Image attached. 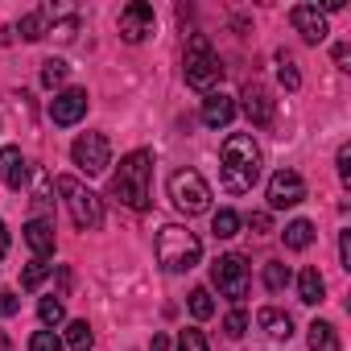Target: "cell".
I'll list each match as a JSON object with an SVG mask.
<instances>
[{
  "instance_id": "6da1fadb",
  "label": "cell",
  "mask_w": 351,
  "mask_h": 351,
  "mask_svg": "<svg viewBox=\"0 0 351 351\" xmlns=\"http://www.w3.org/2000/svg\"><path fill=\"white\" fill-rule=\"evenodd\" d=\"M112 195L132 211L153 207V153L149 149H132L120 157V169L112 173Z\"/></svg>"
},
{
  "instance_id": "7a4b0ae2",
  "label": "cell",
  "mask_w": 351,
  "mask_h": 351,
  "mask_svg": "<svg viewBox=\"0 0 351 351\" xmlns=\"http://www.w3.org/2000/svg\"><path fill=\"white\" fill-rule=\"evenodd\" d=\"M223 191L228 195H248L261 182V149L248 132H232L223 141Z\"/></svg>"
},
{
  "instance_id": "3957f363",
  "label": "cell",
  "mask_w": 351,
  "mask_h": 351,
  "mask_svg": "<svg viewBox=\"0 0 351 351\" xmlns=\"http://www.w3.org/2000/svg\"><path fill=\"white\" fill-rule=\"evenodd\" d=\"M203 261V244L191 228L182 223H165L157 232V265L165 273H191L195 265Z\"/></svg>"
},
{
  "instance_id": "277c9868",
  "label": "cell",
  "mask_w": 351,
  "mask_h": 351,
  "mask_svg": "<svg viewBox=\"0 0 351 351\" xmlns=\"http://www.w3.org/2000/svg\"><path fill=\"white\" fill-rule=\"evenodd\" d=\"M182 75H186V87L195 91H215V83L223 79V66H219V54L211 50V42L203 34H195L186 42V58H182Z\"/></svg>"
},
{
  "instance_id": "5b68a950",
  "label": "cell",
  "mask_w": 351,
  "mask_h": 351,
  "mask_svg": "<svg viewBox=\"0 0 351 351\" xmlns=\"http://www.w3.org/2000/svg\"><path fill=\"white\" fill-rule=\"evenodd\" d=\"M169 203L178 207L186 219L211 211V186H207V178H203L199 169H178V173H169Z\"/></svg>"
},
{
  "instance_id": "8992f818",
  "label": "cell",
  "mask_w": 351,
  "mask_h": 351,
  "mask_svg": "<svg viewBox=\"0 0 351 351\" xmlns=\"http://www.w3.org/2000/svg\"><path fill=\"white\" fill-rule=\"evenodd\" d=\"M58 191L66 195V211H71V219H75L79 232H95L104 223V203H99L95 191H87L75 178H58Z\"/></svg>"
},
{
  "instance_id": "52a82bcc",
  "label": "cell",
  "mask_w": 351,
  "mask_h": 351,
  "mask_svg": "<svg viewBox=\"0 0 351 351\" xmlns=\"http://www.w3.org/2000/svg\"><path fill=\"white\" fill-rule=\"evenodd\" d=\"M211 285L219 289V298H228V302H244L248 298V261L240 256V252H228V256H219L215 265H211Z\"/></svg>"
},
{
  "instance_id": "ba28073f",
  "label": "cell",
  "mask_w": 351,
  "mask_h": 351,
  "mask_svg": "<svg viewBox=\"0 0 351 351\" xmlns=\"http://www.w3.org/2000/svg\"><path fill=\"white\" fill-rule=\"evenodd\" d=\"M71 161L87 173V178H95V173H104L112 165V145L104 132H83L75 145H71Z\"/></svg>"
},
{
  "instance_id": "9c48e42d",
  "label": "cell",
  "mask_w": 351,
  "mask_h": 351,
  "mask_svg": "<svg viewBox=\"0 0 351 351\" xmlns=\"http://www.w3.org/2000/svg\"><path fill=\"white\" fill-rule=\"evenodd\" d=\"M306 199V182L298 169H277L269 178V211H285V207H298Z\"/></svg>"
},
{
  "instance_id": "30bf717a",
  "label": "cell",
  "mask_w": 351,
  "mask_h": 351,
  "mask_svg": "<svg viewBox=\"0 0 351 351\" xmlns=\"http://www.w3.org/2000/svg\"><path fill=\"white\" fill-rule=\"evenodd\" d=\"M153 25H157V17H153V5H145V0H132V5L120 9V38L128 46L145 42L153 34Z\"/></svg>"
},
{
  "instance_id": "8fae6325",
  "label": "cell",
  "mask_w": 351,
  "mask_h": 351,
  "mask_svg": "<svg viewBox=\"0 0 351 351\" xmlns=\"http://www.w3.org/2000/svg\"><path fill=\"white\" fill-rule=\"evenodd\" d=\"M289 25L302 34V42H310V46H318V42H326V13L318 9V5H293L289 9Z\"/></svg>"
},
{
  "instance_id": "7c38bea8",
  "label": "cell",
  "mask_w": 351,
  "mask_h": 351,
  "mask_svg": "<svg viewBox=\"0 0 351 351\" xmlns=\"http://www.w3.org/2000/svg\"><path fill=\"white\" fill-rule=\"evenodd\" d=\"M83 116H87V91H83V87H66V91H58V95L50 99V120H54V124L71 128V124H79Z\"/></svg>"
},
{
  "instance_id": "4fadbf2b",
  "label": "cell",
  "mask_w": 351,
  "mask_h": 351,
  "mask_svg": "<svg viewBox=\"0 0 351 351\" xmlns=\"http://www.w3.org/2000/svg\"><path fill=\"white\" fill-rule=\"evenodd\" d=\"M240 99H244V116H248V120H252L256 128L273 124V95H269V91H265L261 83H248Z\"/></svg>"
},
{
  "instance_id": "5bb4252c",
  "label": "cell",
  "mask_w": 351,
  "mask_h": 351,
  "mask_svg": "<svg viewBox=\"0 0 351 351\" xmlns=\"http://www.w3.org/2000/svg\"><path fill=\"white\" fill-rule=\"evenodd\" d=\"M0 178H5L9 191H21V186L29 182V165H25V157H21L17 145H5V149H0Z\"/></svg>"
},
{
  "instance_id": "9a60e30c",
  "label": "cell",
  "mask_w": 351,
  "mask_h": 351,
  "mask_svg": "<svg viewBox=\"0 0 351 351\" xmlns=\"http://www.w3.org/2000/svg\"><path fill=\"white\" fill-rule=\"evenodd\" d=\"M232 116H236V99H232V95L211 91V95L203 99V124H207V128H228Z\"/></svg>"
},
{
  "instance_id": "2e32d148",
  "label": "cell",
  "mask_w": 351,
  "mask_h": 351,
  "mask_svg": "<svg viewBox=\"0 0 351 351\" xmlns=\"http://www.w3.org/2000/svg\"><path fill=\"white\" fill-rule=\"evenodd\" d=\"M25 244L34 248V256L38 261H46V256H54V219H29L25 223Z\"/></svg>"
},
{
  "instance_id": "e0dca14e",
  "label": "cell",
  "mask_w": 351,
  "mask_h": 351,
  "mask_svg": "<svg viewBox=\"0 0 351 351\" xmlns=\"http://www.w3.org/2000/svg\"><path fill=\"white\" fill-rule=\"evenodd\" d=\"M256 322H261V330H265L269 339H289V335H293V318H289L285 310H277V306H265V310L256 314Z\"/></svg>"
},
{
  "instance_id": "ac0fdd59",
  "label": "cell",
  "mask_w": 351,
  "mask_h": 351,
  "mask_svg": "<svg viewBox=\"0 0 351 351\" xmlns=\"http://www.w3.org/2000/svg\"><path fill=\"white\" fill-rule=\"evenodd\" d=\"M46 34H50V5H42V9H34V13L21 17V38L25 42H42Z\"/></svg>"
},
{
  "instance_id": "d6986e66",
  "label": "cell",
  "mask_w": 351,
  "mask_h": 351,
  "mask_svg": "<svg viewBox=\"0 0 351 351\" xmlns=\"http://www.w3.org/2000/svg\"><path fill=\"white\" fill-rule=\"evenodd\" d=\"M322 293H326L322 273H318V269H302V277H298V298H302L306 306H318V302H322Z\"/></svg>"
},
{
  "instance_id": "ffe728a7",
  "label": "cell",
  "mask_w": 351,
  "mask_h": 351,
  "mask_svg": "<svg viewBox=\"0 0 351 351\" xmlns=\"http://www.w3.org/2000/svg\"><path fill=\"white\" fill-rule=\"evenodd\" d=\"M281 240H285V248L302 252V248H310V244H314V223H310V219H293V223H285Z\"/></svg>"
},
{
  "instance_id": "44dd1931",
  "label": "cell",
  "mask_w": 351,
  "mask_h": 351,
  "mask_svg": "<svg viewBox=\"0 0 351 351\" xmlns=\"http://www.w3.org/2000/svg\"><path fill=\"white\" fill-rule=\"evenodd\" d=\"M306 330H310V335H306V339H310V351H339V330H335L330 322L318 318V322H310Z\"/></svg>"
},
{
  "instance_id": "7402d4cb",
  "label": "cell",
  "mask_w": 351,
  "mask_h": 351,
  "mask_svg": "<svg viewBox=\"0 0 351 351\" xmlns=\"http://www.w3.org/2000/svg\"><path fill=\"white\" fill-rule=\"evenodd\" d=\"M211 232H215L219 240H232V236H240V215H236L232 207L215 211V215H211Z\"/></svg>"
},
{
  "instance_id": "603a6c76",
  "label": "cell",
  "mask_w": 351,
  "mask_h": 351,
  "mask_svg": "<svg viewBox=\"0 0 351 351\" xmlns=\"http://www.w3.org/2000/svg\"><path fill=\"white\" fill-rule=\"evenodd\" d=\"M66 347H71V351H91V347H95V335H91V326H87L83 318H75V322L66 326Z\"/></svg>"
},
{
  "instance_id": "cb8c5ba5",
  "label": "cell",
  "mask_w": 351,
  "mask_h": 351,
  "mask_svg": "<svg viewBox=\"0 0 351 351\" xmlns=\"http://www.w3.org/2000/svg\"><path fill=\"white\" fill-rule=\"evenodd\" d=\"M289 281H293L289 265H281V261H269V265H265V289H269V293H281Z\"/></svg>"
},
{
  "instance_id": "d4e9b609",
  "label": "cell",
  "mask_w": 351,
  "mask_h": 351,
  "mask_svg": "<svg viewBox=\"0 0 351 351\" xmlns=\"http://www.w3.org/2000/svg\"><path fill=\"white\" fill-rule=\"evenodd\" d=\"M38 318L46 322V330H54V326L66 318V306H62V298H42V302H38Z\"/></svg>"
},
{
  "instance_id": "484cf974",
  "label": "cell",
  "mask_w": 351,
  "mask_h": 351,
  "mask_svg": "<svg viewBox=\"0 0 351 351\" xmlns=\"http://www.w3.org/2000/svg\"><path fill=\"white\" fill-rule=\"evenodd\" d=\"M277 79H281L285 91H298V87H302V75H298V66H293V58H289L285 50L277 54Z\"/></svg>"
},
{
  "instance_id": "4316f807",
  "label": "cell",
  "mask_w": 351,
  "mask_h": 351,
  "mask_svg": "<svg viewBox=\"0 0 351 351\" xmlns=\"http://www.w3.org/2000/svg\"><path fill=\"white\" fill-rule=\"evenodd\" d=\"M54 273V265H46V261H34V265H25V273H21V289H38L46 277Z\"/></svg>"
},
{
  "instance_id": "83f0119b",
  "label": "cell",
  "mask_w": 351,
  "mask_h": 351,
  "mask_svg": "<svg viewBox=\"0 0 351 351\" xmlns=\"http://www.w3.org/2000/svg\"><path fill=\"white\" fill-rule=\"evenodd\" d=\"M191 314H195L199 322L215 314V302H211V289H203V285H199V289H191Z\"/></svg>"
},
{
  "instance_id": "f1b7e54d",
  "label": "cell",
  "mask_w": 351,
  "mask_h": 351,
  "mask_svg": "<svg viewBox=\"0 0 351 351\" xmlns=\"http://www.w3.org/2000/svg\"><path fill=\"white\" fill-rule=\"evenodd\" d=\"M178 351H211V347H207V335H203V330L186 326V330L178 335Z\"/></svg>"
},
{
  "instance_id": "f546056e",
  "label": "cell",
  "mask_w": 351,
  "mask_h": 351,
  "mask_svg": "<svg viewBox=\"0 0 351 351\" xmlns=\"http://www.w3.org/2000/svg\"><path fill=\"white\" fill-rule=\"evenodd\" d=\"M62 79H66V62H62V58L42 62V83H46V87H58Z\"/></svg>"
},
{
  "instance_id": "4dcf8cb0",
  "label": "cell",
  "mask_w": 351,
  "mask_h": 351,
  "mask_svg": "<svg viewBox=\"0 0 351 351\" xmlns=\"http://www.w3.org/2000/svg\"><path fill=\"white\" fill-rule=\"evenodd\" d=\"M29 351H62V339H58L54 330H34Z\"/></svg>"
},
{
  "instance_id": "1f68e13d",
  "label": "cell",
  "mask_w": 351,
  "mask_h": 351,
  "mask_svg": "<svg viewBox=\"0 0 351 351\" xmlns=\"http://www.w3.org/2000/svg\"><path fill=\"white\" fill-rule=\"evenodd\" d=\"M244 330H248V314H244V310H232V314L223 318V335H228V339H240Z\"/></svg>"
},
{
  "instance_id": "d6a6232c",
  "label": "cell",
  "mask_w": 351,
  "mask_h": 351,
  "mask_svg": "<svg viewBox=\"0 0 351 351\" xmlns=\"http://www.w3.org/2000/svg\"><path fill=\"white\" fill-rule=\"evenodd\" d=\"M34 203H38V211H46L54 199H50V173H42L38 169V186H34Z\"/></svg>"
},
{
  "instance_id": "836d02e7",
  "label": "cell",
  "mask_w": 351,
  "mask_h": 351,
  "mask_svg": "<svg viewBox=\"0 0 351 351\" xmlns=\"http://www.w3.org/2000/svg\"><path fill=\"white\" fill-rule=\"evenodd\" d=\"M17 310H21L17 293H9V289H0V318H9V314H17Z\"/></svg>"
},
{
  "instance_id": "e575fe53",
  "label": "cell",
  "mask_w": 351,
  "mask_h": 351,
  "mask_svg": "<svg viewBox=\"0 0 351 351\" xmlns=\"http://www.w3.org/2000/svg\"><path fill=\"white\" fill-rule=\"evenodd\" d=\"M248 228H252L256 236H269V211H252V215H248Z\"/></svg>"
},
{
  "instance_id": "d590c367",
  "label": "cell",
  "mask_w": 351,
  "mask_h": 351,
  "mask_svg": "<svg viewBox=\"0 0 351 351\" xmlns=\"http://www.w3.org/2000/svg\"><path fill=\"white\" fill-rule=\"evenodd\" d=\"M339 178H343V182H351V145H343V149H339Z\"/></svg>"
},
{
  "instance_id": "8d00e7d4",
  "label": "cell",
  "mask_w": 351,
  "mask_h": 351,
  "mask_svg": "<svg viewBox=\"0 0 351 351\" xmlns=\"http://www.w3.org/2000/svg\"><path fill=\"white\" fill-rule=\"evenodd\" d=\"M339 261L343 269H351V232H339Z\"/></svg>"
},
{
  "instance_id": "74e56055",
  "label": "cell",
  "mask_w": 351,
  "mask_h": 351,
  "mask_svg": "<svg viewBox=\"0 0 351 351\" xmlns=\"http://www.w3.org/2000/svg\"><path fill=\"white\" fill-rule=\"evenodd\" d=\"M347 58H351V50H347V46H335V62H339L343 71H347Z\"/></svg>"
},
{
  "instance_id": "f35d334b",
  "label": "cell",
  "mask_w": 351,
  "mask_h": 351,
  "mask_svg": "<svg viewBox=\"0 0 351 351\" xmlns=\"http://www.w3.org/2000/svg\"><path fill=\"white\" fill-rule=\"evenodd\" d=\"M149 351H169V339H165V335H153V343H149Z\"/></svg>"
},
{
  "instance_id": "ab89813d",
  "label": "cell",
  "mask_w": 351,
  "mask_h": 351,
  "mask_svg": "<svg viewBox=\"0 0 351 351\" xmlns=\"http://www.w3.org/2000/svg\"><path fill=\"white\" fill-rule=\"evenodd\" d=\"M9 252V232H5V219H0V256Z\"/></svg>"
},
{
  "instance_id": "60d3db41",
  "label": "cell",
  "mask_w": 351,
  "mask_h": 351,
  "mask_svg": "<svg viewBox=\"0 0 351 351\" xmlns=\"http://www.w3.org/2000/svg\"><path fill=\"white\" fill-rule=\"evenodd\" d=\"M0 351H13V343H9V335L0 330Z\"/></svg>"
}]
</instances>
